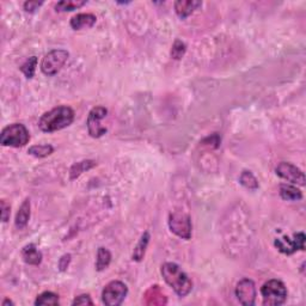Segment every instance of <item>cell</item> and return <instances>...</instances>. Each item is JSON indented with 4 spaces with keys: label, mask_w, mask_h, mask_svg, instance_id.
Returning <instances> with one entry per match:
<instances>
[{
    "label": "cell",
    "mask_w": 306,
    "mask_h": 306,
    "mask_svg": "<svg viewBox=\"0 0 306 306\" xmlns=\"http://www.w3.org/2000/svg\"><path fill=\"white\" fill-rule=\"evenodd\" d=\"M74 121V111L67 105H60L44 113L38 120V127L44 133L61 130Z\"/></svg>",
    "instance_id": "6da1fadb"
},
{
    "label": "cell",
    "mask_w": 306,
    "mask_h": 306,
    "mask_svg": "<svg viewBox=\"0 0 306 306\" xmlns=\"http://www.w3.org/2000/svg\"><path fill=\"white\" fill-rule=\"evenodd\" d=\"M161 273L164 281L180 298L187 296L193 289V282L178 264L172 262L164 263L161 268Z\"/></svg>",
    "instance_id": "7a4b0ae2"
},
{
    "label": "cell",
    "mask_w": 306,
    "mask_h": 306,
    "mask_svg": "<svg viewBox=\"0 0 306 306\" xmlns=\"http://www.w3.org/2000/svg\"><path fill=\"white\" fill-rule=\"evenodd\" d=\"M30 140L27 127L22 123H12L5 127L0 134V143L10 147H23Z\"/></svg>",
    "instance_id": "3957f363"
},
{
    "label": "cell",
    "mask_w": 306,
    "mask_h": 306,
    "mask_svg": "<svg viewBox=\"0 0 306 306\" xmlns=\"http://www.w3.org/2000/svg\"><path fill=\"white\" fill-rule=\"evenodd\" d=\"M263 298V305L279 306L282 305L287 299V288L285 283L280 280L273 279L267 281L261 288Z\"/></svg>",
    "instance_id": "277c9868"
},
{
    "label": "cell",
    "mask_w": 306,
    "mask_h": 306,
    "mask_svg": "<svg viewBox=\"0 0 306 306\" xmlns=\"http://www.w3.org/2000/svg\"><path fill=\"white\" fill-rule=\"evenodd\" d=\"M69 54L65 49H53L44 55L41 62V71L44 75H55L65 65Z\"/></svg>",
    "instance_id": "5b68a950"
},
{
    "label": "cell",
    "mask_w": 306,
    "mask_h": 306,
    "mask_svg": "<svg viewBox=\"0 0 306 306\" xmlns=\"http://www.w3.org/2000/svg\"><path fill=\"white\" fill-rule=\"evenodd\" d=\"M169 228L174 235L182 239L191 237V220L187 213L182 210H175L169 215Z\"/></svg>",
    "instance_id": "8992f818"
},
{
    "label": "cell",
    "mask_w": 306,
    "mask_h": 306,
    "mask_svg": "<svg viewBox=\"0 0 306 306\" xmlns=\"http://www.w3.org/2000/svg\"><path fill=\"white\" fill-rule=\"evenodd\" d=\"M128 288L122 281H111L104 287L102 292V301L107 306H119L126 299Z\"/></svg>",
    "instance_id": "52a82bcc"
},
{
    "label": "cell",
    "mask_w": 306,
    "mask_h": 306,
    "mask_svg": "<svg viewBox=\"0 0 306 306\" xmlns=\"http://www.w3.org/2000/svg\"><path fill=\"white\" fill-rule=\"evenodd\" d=\"M108 110L107 108L98 105V107L92 108L90 113L88 115V120H86V126H88L89 134L92 138H101L107 133V127H104L101 123V121L105 119Z\"/></svg>",
    "instance_id": "ba28073f"
},
{
    "label": "cell",
    "mask_w": 306,
    "mask_h": 306,
    "mask_svg": "<svg viewBox=\"0 0 306 306\" xmlns=\"http://www.w3.org/2000/svg\"><path fill=\"white\" fill-rule=\"evenodd\" d=\"M305 241L306 237L304 232H298V234L293 235V239L287 236L282 238H276L274 241V245L281 254L292 255L298 250H305Z\"/></svg>",
    "instance_id": "9c48e42d"
},
{
    "label": "cell",
    "mask_w": 306,
    "mask_h": 306,
    "mask_svg": "<svg viewBox=\"0 0 306 306\" xmlns=\"http://www.w3.org/2000/svg\"><path fill=\"white\" fill-rule=\"evenodd\" d=\"M276 175L283 178L289 183L296 184V186H305V175L300 169L296 168L292 163L281 162L275 169Z\"/></svg>",
    "instance_id": "30bf717a"
},
{
    "label": "cell",
    "mask_w": 306,
    "mask_h": 306,
    "mask_svg": "<svg viewBox=\"0 0 306 306\" xmlns=\"http://www.w3.org/2000/svg\"><path fill=\"white\" fill-rule=\"evenodd\" d=\"M236 296L244 306H253L256 301V287L250 279L241 280L236 286Z\"/></svg>",
    "instance_id": "8fae6325"
},
{
    "label": "cell",
    "mask_w": 306,
    "mask_h": 306,
    "mask_svg": "<svg viewBox=\"0 0 306 306\" xmlns=\"http://www.w3.org/2000/svg\"><path fill=\"white\" fill-rule=\"evenodd\" d=\"M201 5H202V3L195 2V0H178L175 3V11H176L178 17L186 19Z\"/></svg>",
    "instance_id": "7c38bea8"
},
{
    "label": "cell",
    "mask_w": 306,
    "mask_h": 306,
    "mask_svg": "<svg viewBox=\"0 0 306 306\" xmlns=\"http://www.w3.org/2000/svg\"><path fill=\"white\" fill-rule=\"evenodd\" d=\"M22 257L27 264L38 266L42 262V253L36 248L35 244H28L22 249Z\"/></svg>",
    "instance_id": "4fadbf2b"
},
{
    "label": "cell",
    "mask_w": 306,
    "mask_h": 306,
    "mask_svg": "<svg viewBox=\"0 0 306 306\" xmlns=\"http://www.w3.org/2000/svg\"><path fill=\"white\" fill-rule=\"evenodd\" d=\"M97 22L95 15L92 14H78L71 18V28L73 30H82V29L92 28Z\"/></svg>",
    "instance_id": "5bb4252c"
},
{
    "label": "cell",
    "mask_w": 306,
    "mask_h": 306,
    "mask_svg": "<svg viewBox=\"0 0 306 306\" xmlns=\"http://www.w3.org/2000/svg\"><path fill=\"white\" fill-rule=\"evenodd\" d=\"M30 200L25 199L21 207H19L17 215H16L15 225L17 228L22 230L28 225L29 219H30Z\"/></svg>",
    "instance_id": "9a60e30c"
},
{
    "label": "cell",
    "mask_w": 306,
    "mask_h": 306,
    "mask_svg": "<svg viewBox=\"0 0 306 306\" xmlns=\"http://www.w3.org/2000/svg\"><path fill=\"white\" fill-rule=\"evenodd\" d=\"M280 196L286 201H299L302 199V193L292 184H281L280 186Z\"/></svg>",
    "instance_id": "2e32d148"
},
{
    "label": "cell",
    "mask_w": 306,
    "mask_h": 306,
    "mask_svg": "<svg viewBox=\"0 0 306 306\" xmlns=\"http://www.w3.org/2000/svg\"><path fill=\"white\" fill-rule=\"evenodd\" d=\"M96 165H97V163L95 161H82L75 163V164L72 165L71 170H69V177H71V180H75L76 177H79L82 174L90 170V169L95 168Z\"/></svg>",
    "instance_id": "e0dca14e"
},
{
    "label": "cell",
    "mask_w": 306,
    "mask_h": 306,
    "mask_svg": "<svg viewBox=\"0 0 306 306\" xmlns=\"http://www.w3.org/2000/svg\"><path fill=\"white\" fill-rule=\"evenodd\" d=\"M149 234L148 232H143V235L140 238V241L136 244V247L134 248L133 251V261H136V262H140L142 260L143 256H145L146 249H147V245L149 243Z\"/></svg>",
    "instance_id": "ac0fdd59"
},
{
    "label": "cell",
    "mask_w": 306,
    "mask_h": 306,
    "mask_svg": "<svg viewBox=\"0 0 306 306\" xmlns=\"http://www.w3.org/2000/svg\"><path fill=\"white\" fill-rule=\"evenodd\" d=\"M111 262V254L108 249L101 247L97 251V258H96V270L103 272L109 267Z\"/></svg>",
    "instance_id": "d6986e66"
},
{
    "label": "cell",
    "mask_w": 306,
    "mask_h": 306,
    "mask_svg": "<svg viewBox=\"0 0 306 306\" xmlns=\"http://www.w3.org/2000/svg\"><path fill=\"white\" fill-rule=\"evenodd\" d=\"M86 5L85 0H63V2H59L55 5V10L57 12H71L74 10H78Z\"/></svg>",
    "instance_id": "ffe728a7"
},
{
    "label": "cell",
    "mask_w": 306,
    "mask_h": 306,
    "mask_svg": "<svg viewBox=\"0 0 306 306\" xmlns=\"http://www.w3.org/2000/svg\"><path fill=\"white\" fill-rule=\"evenodd\" d=\"M36 306H47V305H59V295L53 292H43L40 295H37L35 300Z\"/></svg>",
    "instance_id": "44dd1931"
},
{
    "label": "cell",
    "mask_w": 306,
    "mask_h": 306,
    "mask_svg": "<svg viewBox=\"0 0 306 306\" xmlns=\"http://www.w3.org/2000/svg\"><path fill=\"white\" fill-rule=\"evenodd\" d=\"M239 183L249 190H256L258 188V181L256 180V177L254 176L253 172L248 170H244L241 174V176H239Z\"/></svg>",
    "instance_id": "7402d4cb"
},
{
    "label": "cell",
    "mask_w": 306,
    "mask_h": 306,
    "mask_svg": "<svg viewBox=\"0 0 306 306\" xmlns=\"http://www.w3.org/2000/svg\"><path fill=\"white\" fill-rule=\"evenodd\" d=\"M54 152V147L52 145H34L28 149V153L30 156H34L36 158H46Z\"/></svg>",
    "instance_id": "603a6c76"
},
{
    "label": "cell",
    "mask_w": 306,
    "mask_h": 306,
    "mask_svg": "<svg viewBox=\"0 0 306 306\" xmlns=\"http://www.w3.org/2000/svg\"><path fill=\"white\" fill-rule=\"evenodd\" d=\"M149 292L152 293L153 295H155V298L153 296H148V298L146 299V304L148 305H164L167 304V296H165L163 293L161 292V289L158 288V286H152L151 289H148Z\"/></svg>",
    "instance_id": "cb8c5ba5"
},
{
    "label": "cell",
    "mask_w": 306,
    "mask_h": 306,
    "mask_svg": "<svg viewBox=\"0 0 306 306\" xmlns=\"http://www.w3.org/2000/svg\"><path fill=\"white\" fill-rule=\"evenodd\" d=\"M36 66H37V57L31 56L21 66V72L25 75V78L31 79L35 74V71H36Z\"/></svg>",
    "instance_id": "d4e9b609"
},
{
    "label": "cell",
    "mask_w": 306,
    "mask_h": 306,
    "mask_svg": "<svg viewBox=\"0 0 306 306\" xmlns=\"http://www.w3.org/2000/svg\"><path fill=\"white\" fill-rule=\"evenodd\" d=\"M187 52L186 43L182 42L181 40H176L172 44L171 48V57L175 60H181Z\"/></svg>",
    "instance_id": "484cf974"
},
{
    "label": "cell",
    "mask_w": 306,
    "mask_h": 306,
    "mask_svg": "<svg viewBox=\"0 0 306 306\" xmlns=\"http://www.w3.org/2000/svg\"><path fill=\"white\" fill-rule=\"evenodd\" d=\"M72 305H94V301H92L91 296L89 294H82L76 296L73 300Z\"/></svg>",
    "instance_id": "4316f807"
},
{
    "label": "cell",
    "mask_w": 306,
    "mask_h": 306,
    "mask_svg": "<svg viewBox=\"0 0 306 306\" xmlns=\"http://www.w3.org/2000/svg\"><path fill=\"white\" fill-rule=\"evenodd\" d=\"M42 5L43 2H25L23 8L25 12H30V14H33V12L40 9Z\"/></svg>",
    "instance_id": "83f0119b"
},
{
    "label": "cell",
    "mask_w": 306,
    "mask_h": 306,
    "mask_svg": "<svg viewBox=\"0 0 306 306\" xmlns=\"http://www.w3.org/2000/svg\"><path fill=\"white\" fill-rule=\"evenodd\" d=\"M71 257L72 256L69 254H65L61 258H60L59 264H57V266H59L60 272H65L67 268H68V264H69V262H71Z\"/></svg>",
    "instance_id": "f1b7e54d"
},
{
    "label": "cell",
    "mask_w": 306,
    "mask_h": 306,
    "mask_svg": "<svg viewBox=\"0 0 306 306\" xmlns=\"http://www.w3.org/2000/svg\"><path fill=\"white\" fill-rule=\"evenodd\" d=\"M11 207H10L9 203H6L5 200L2 201V220L3 222H8V220L10 218V213H11Z\"/></svg>",
    "instance_id": "f546056e"
},
{
    "label": "cell",
    "mask_w": 306,
    "mask_h": 306,
    "mask_svg": "<svg viewBox=\"0 0 306 306\" xmlns=\"http://www.w3.org/2000/svg\"><path fill=\"white\" fill-rule=\"evenodd\" d=\"M3 306H9V305H11V306H14L15 305V302L12 301V300H10V299H5L4 301H3V304H2Z\"/></svg>",
    "instance_id": "4dcf8cb0"
}]
</instances>
